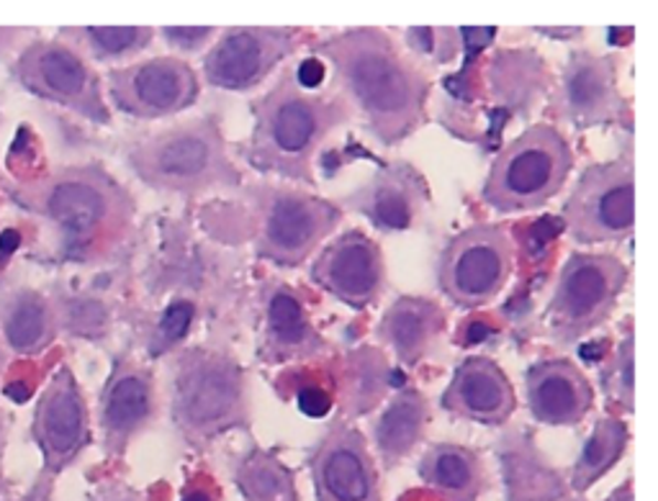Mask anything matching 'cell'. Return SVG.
<instances>
[{
	"label": "cell",
	"instance_id": "cell-1",
	"mask_svg": "<svg viewBox=\"0 0 658 501\" xmlns=\"http://www.w3.org/2000/svg\"><path fill=\"white\" fill-rule=\"evenodd\" d=\"M316 52L330 62L332 88L386 150L399 146L428 119L430 77L384 29H345L324 39Z\"/></svg>",
	"mask_w": 658,
	"mask_h": 501
},
{
	"label": "cell",
	"instance_id": "cell-2",
	"mask_svg": "<svg viewBox=\"0 0 658 501\" xmlns=\"http://www.w3.org/2000/svg\"><path fill=\"white\" fill-rule=\"evenodd\" d=\"M252 134L242 144L247 165L312 188V162L324 139L353 119L337 92L301 88L293 69H285L266 96L252 100Z\"/></svg>",
	"mask_w": 658,
	"mask_h": 501
},
{
	"label": "cell",
	"instance_id": "cell-3",
	"mask_svg": "<svg viewBox=\"0 0 658 501\" xmlns=\"http://www.w3.org/2000/svg\"><path fill=\"white\" fill-rule=\"evenodd\" d=\"M173 422L193 445L212 443L231 429H250V375L227 352L191 347L175 366Z\"/></svg>",
	"mask_w": 658,
	"mask_h": 501
},
{
	"label": "cell",
	"instance_id": "cell-4",
	"mask_svg": "<svg viewBox=\"0 0 658 501\" xmlns=\"http://www.w3.org/2000/svg\"><path fill=\"white\" fill-rule=\"evenodd\" d=\"M131 160L150 188L170 196L193 198L214 188L242 185V173L229 157L216 116H198L160 131Z\"/></svg>",
	"mask_w": 658,
	"mask_h": 501
},
{
	"label": "cell",
	"instance_id": "cell-5",
	"mask_svg": "<svg viewBox=\"0 0 658 501\" xmlns=\"http://www.w3.org/2000/svg\"><path fill=\"white\" fill-rule=\"evenodd\" d=\"M574 152L551 123L528 127L497 154L482 198L497 214H525L546 206L569 181Z\"/></svg>",
	"mask_w": 658,
	"mask_h": 501
},
{
	"label": "cell",
	"instance_id": "cell-6",
	"mask_svg": "<svg viewBox=\"0 0 658 501\" xmlns=\"http://www.w3.org/2000/svg\"><path fill=\"white\" fill-rule=\"evenodd\" d=\"M247 196L258 219L255 254L278 268L304 265L343 221V208L335 200L285 185L255 183Z\"/></svg>",
	"mask_w": 658,
	"mask_h": 501
},
{
	"label": "cell",
	"instance_id": "cell-7",
	"mask_svg": "<svg viewBox=\"0 0 658 501\" xmlns=\"http://www.w3.org/2000/svg\"><path fill=\"white\" fill-rule=\"evenodd\" d=\"M628 285V265L615 254L574 252L561 268L546 322L551 339L571 347L613 316Z\"/></svg>",
	"mask_w": 658,
	"mask_h": 501
},
{
	"label": "cell",
	"instance_id": "cell-8",
	"mask_svg": "<svg viewBox=\"0 0 658 501\" xmlns=\"http://www.w3.org/2000/svg\"><path fill=\"white\" fill-rule=\"evenodd\" d=\"M563 227L576 244L623 242L636 227V167L630 152L615 162L586 167L567 204Z\"/></svg>",
	"mask_w": 658,
	"mask_h": 501
},
{
	"label": "cell",
	"instance_id": "cell-9",
	"mask_svg": "<svg viewBox=\"0 0 658 501\" xmlns=\"http://www.w3.org/2000/svg\"><path fill=\"white\" fill-rule=\"evenodd\" d=\"M515 268V242L501 224H476L455 235L440 254L438 283L459 308L492 304Z\"/></svg>",
	"mask_w": 658,
	"mask_h": 501
},
{
	"label": "cell",
	"instance_id": "cell-10",
	"mask_svg": "<svg viewBox=\"0 0 658 501\" xmlns=\"http://www.w3.org/2000/svg\"><path fill=\"white\" fill-rule=\"evenodd\" d=\"M301 29L235 26L224 29L201 62L208 88L250 92L260 88L299 46Z\"/></svg>",
	"mask_w": 658,
	"mask_h": 501
},
{
	"label": "cell",
	"instance_id": "cell-11",
	"mask_svg": "<svg viewBox=\"0 0 658 501\" xmlns=\"http://www.w3.org/2000/svg\"><path fill=\"white\" fill-rule=\"evenodd\" d=\"M553 116L579 131L630 123V104L621 96L615 54L571 52L553 92Z\"/></svg>",
	"mask_w": 658,
	"mask_h": 501
},
{
	"label": "cell",
	"instance_id": "cell-12",
	"mask_svg": "<svg viewBox=\"0 0 658 501\" xmlns=\"http://www.w3.org/2000/svg\"><path fill=\"white\" fill-rule=\"evenodd\" d=\"M309 275L339 304L363 312L381 298L386 281L384 252L366 231L347 229L324 244Z\"/></svg>",
	"mask_w": 658,
	"mask_h": 501
},
{
	"label": "cell",
	"instance_id": "cell-13",
	"mask_svg": "<svg viewBox=\"0 0 658 501\" xmlns=\"http://www.w3.org/2000/svg\"><path fill=\"white\" fill-rule=\"evenodd\" d=\"M114 96L131 116L165 119L196 106L201 80L183 57H154L114 75Z\"/></svg>",
	"mask_w": 658,
	"mask_h": 501
},
{
	"label": "cell",
	"instance_id": "cell-14",
	"mask_svg": "<svg viewBox=\"0 0 658 501\" xmlns=\"http://www.w3.org/2000/svg\"><path fill=\"white\" fill-rule=\"evenodd\" d=\"M428 200L430 188L420 170L409 162H391L360 188L347 193L343 206L366 216L384 235H401L420 224Z\"/></svg>",
	"mask_w": 658,
	"mask_h": 501
},
{
	"label": "cell",
	"instance_id": "cell-15",
	"mask_svg": "<svg viewBox=\"0 0 658 501\" xmlns=\"http://www.w3.org/2000/svg\"><path fill=\"white\" fill-rule=\"evenodd\" d=\"M314 481L322 501H378V478L366 437L337 420L316 445Z\"/></svg>",
	"mask_w": 658,
	"mask_h": 501
},
{
	"label": "cell",
	"instance_id": "cell-16",
	"mask_svg": "<svg viewBox=\"0 0 658 501\" xmlns=\"http://www.w3.org/2000/svg\"><path fill=\"white\" fill-rule=\"evenodd\" d=\"M327 352L330 342L312 324L304 296L281 281L268 283L266 296H262L260 362L283 366V362L314 360Z\"/></svg>",
	"mask_w": 658,
	"mask_h": 501
},
{
	"label": "cell",
	"instance_id": "cell-17",
	"mask_svg": "<svg viewBox=\"0 0 658 501\" xmlns=\"http://www.w3.org/2000/svg\"><path fill=\"white\" fill-rule=\"evenodd\" d=\"M530 416L546 427H576L594 406L592 381L569 358L540 360L525 373Z\"/></svg>",
	"mask_w": 658,
	"mask_h": 501
},
{
	"label": "cell",
	"instance_id": "cell-18",
	"mask_svg": "<svg viewBox=\"0 0 658 501\" xmlns=\"http://www.w3.org/2000/svg\"><path fill=\"white\" fill-rule=\"evenodd\" d=\"M440 404L459 420L484 424V427H501L517 412V393L497 362L484 355H474L455 368Z\"/></svg>",
	"mask_w": 658,
	"mask_h": 501
},
{
	"label": "cell",
	"instance_id": "cell-19",
	"mask_svg": "<svg viewBox=\"0 0 658 501\" xmlns=\"http://www.w3.org/2000/svg\"><path fill=\"white\" fill-rule=\"evenodd\" d=\"M447 316L438 301L424 296H401L386 308L376 327L381 345L391 347L401 366L414 368L428 358L443 337Z\"/></svg>",
	"mask_w": 658,
	"mask_h": 501
},
{
	"label": "cell",
	"instance_id": "cell-20",
	"mask_svg": "<svg viewBox=\"0 0 658 501\" xmlns=\"http://www.w3.org/2000/svg\"><path fill=\"white\" fill-rule=\"evenodd\" d=\"M50 216L67 231L69 239L88 244L93 235L111 219V214H121V193L108 190L106 185L93 181H62L50 193Z\"/></svg>",
	"mask_w": 658,
	"mask_h": 501
},
{
	"label": "cell",
	"instance_id": "cell-21",
	"mask_svg": "<svg viewBox=\"0 0 658 501\" xmlns=\"http://www.w3.org/2000/svg\"><path fill=\"white\" fill-rule=\"evenodd\" d=\"M432 416L430 401L417 389H399L376 420L374 443L386 466H397L417 445Z\"/></svg>",
	"mask_w": 658,
	"mask_h": 501
},
{
	"label": "cell",
	"instance_id": "cell-22",
	"mask_svg": "<svg viewBox=\"0 0 658 501\" xmlns=\"http://www.w3.org/2000/svg\"><path fill=\"white\" fill-rule=\"evenodd\" d=\"M391 378H397V370H393L381 347L366 345L347 355L343 375L335 383L345 416L355 420V416L374 412L386 399V393L391 391Z\"/></svg>",
	"mask_w": 658,
	"mask_h": 501
},
{
	"label": "cell",
	"instance_id": "cell-23",
	"mask_svg": "<svg viewBox=\"0 0 658 501\" xmlns=\"http://www.w3.org/2000/svg\"><path fill=\"white\" fill-rule=\"evenodd\" d=\"M501 468L513 501H548L561 493L559 473L540 460L528 432H509L501 437Z\"/></svg>",
	"mask_w": 658,
	"mask_h": 501
},
{
	"label": "cell",
	"instance_id": "cell-24",
	"mask_svg": "<svg viewBox=\"0 0 658 501\" xmlns=\"http://www.w3.org/2000/svg\"><path fill=\"white\" fill-rule=\"evenodd\" d=\"M420 476L453 501H474L484 486L482 455L471 447L438 443L420 462Z\"/></svg>",
	"mask_w": 658,
	"mask_h": 501
},
{
	"label": "cell",
	"instance_id": "cell-25",
	"mask_svg": "<svg viewBox=\"0 0 658 501\" xmlns=\"http://www.w3.org/2000/svg\"><path fill=\"white\" fill-rule=\"evenodd\" d=\"M154 383L142 368H127L108 385L104 401V422L114 437L127 439L152 422Z\"/></svg>",
	"mask_w": 658,
	"mask_h": 501
},
{
	"label": "cell",
	"instance_id": "cell-26",
	"mask_svg": "<svg viewBox=\"0 0 658 501\" xmlns=\"http://www.w3.org/2000/svg\"><path fill=\"white\" fill-rule=\"evenodd\" d=\"M492 96L515 111H530L532 100L546 88V65L530 50H505L492 59Z\"/></svg>",
	"mask_w": 658,
	"mask_h": 501
},
{
	"label": "cell",
	"instance_id": "cell-27",
	"mask_svg": "<svg viewBox=\"0 0 658 501\" xmlns=\"http://www.w3.org/2000/svg\"><path fill=\"white\" fill-rule=\"evenodd\" d=\"M630 443L628 424L621 416H605L594 424L592 435L586 437V443L579 453L574 466V489L584 491L590 486L607 473L617 460L623 458L625 447Z\"/></svg>",
	"mask_w": 658,
	"mask_h": 501
},
{
	"label": "cell",
	"instance_id": "cell-28",
	"mask_svg": "<svg viewBox=\"0 0 658 501\" xmlns=\"http://www.w3.org/2000/svg\"><path fill=\"white\" fill-rule=\"evenodd\" d=\"M237 483L247 501H296L293 473L273 453L255 450L239 462Z\"/></svg>",
	"mask_w": 658,
	"mask_h": 501
},
{
	"label": "cell",
	"instance_id": "cell-29",
	"mask_svg": "<svg viewBox=\"0 0 658 501\" xmlns=\"http://www.w3.org/2000/svg\"><path fill=\"white\" fill-rule=\"evenodd\" d=\"M44 437L54 453L67 455L85 439V409L73 385H62L44 404Z\"/></svg>",
	"mask_w": 658,
	"mask_h": 501
},
{
	"label": "cell",
	"instance_id": "cell-30",
	"mask_svg": "<svg viewBox=\"0 0 658 501\" xmlns=\"http://www.w3.org/2000/svg\"><path fill=\"white\" fill-rule=\"evenodd\" d=\"M636 337H633V322H625V337L617 342L605 366L600 368V385L605 396L625 414L636 412Z\"/></svg>",
	"mask_w": 658,
	"mask_h": 501
},
{
	"label": "cell",
	"instance_id": "cell-31",
	"mask_svg": "<svg viewBox=\"0 0 658 501\" xmlns=\"http://www.w3.org/2000/svg\"><path fill=\"white\" fill-rule=\"evenodd\" d=\"M39 75L46 88L67 100H83V104H96L90 92V73L83 65L77 54L52 46L39 59Z\"/></svg>",
	"mask_w": 658,
	"mask_h": 501
},
{
	"label": "cell",
	"instance_id": "cell-32",
	"mask_svg": "<svg viewBox=\"0 0 658 501\" xmlns=\"http://www.w3.org/2000/svg\"><path fill=\"white\" fill-rule=\"evenodd\" d=\"M93 50L104 57H123V54H134L137 50H144L152 42V29L142 26H96L85 29Z\"/></svg>",
	"mask_w": 658,
	"mask_h": 501
},
{
	"label": "cell",
	"instance_id": "cell-33",
	"mask_svg": "<svg viewBox=\"0 0 658 501\" xmlns=\"http://www.w3.org/2000/svg\"><path fill=\"white\" fill-rule=\"evenodd\" d=\"M407 44L420 57H428L435 65L453 62L461 54V29H407Z\"/></svg>",
	"mask_w": 658,
	"mask_h": 501
},
{
	"label": "cell",
	"instance_id": "cell-34",
	"mask_svg": "<svg viewBox=\"0 0 658 501\" xmlns=\"http://www.w3.org/2000/svg\"><path fill=\"white\" fill-rule=\"evenodd\" d=\"M44 329H46V312L36 298H23L21 304L13 308L11 319L6 324L8 342L19 347V350L34 347L39 339L44 337Z\"/></svg>",
	"mask_w": 658,
	"mask_h": 501
},
{
	"label": "cell",
	"instance_id": "cell-35",
	"mask_svg": "<svg viewBox=\"0 0 658 501\" xmlns=\"http://www.w3.org/2000/svg\"><path fill=\"white\" fill-rule=\"evenodd\" d=\"M301 381L296 385V404L306 416H314V420H322V416L330 414V409L335 406V383H327L332 378H320L316 373H296Z\"/></svg>",
	"mask_w": 658,
	"mask_h": 501
},
{
	"label": "cell",
	"instance_id": "cell-36",
	"mask_svg": "<svg viewBox=\"0 0 658 501\" xmlns=\"http://www.w3.org/2000/svg\"><path fill=\"white\" fill-rule=\"evenodd\" d=\"M162 39L181 54H198L208 50L219 36V29L214 26H168L160 29Z\"/></svg>",
	"mask_w": 658,
	"mask_h": 501
},
{
	"label": "cell",
	"instance_id": "cell-37",
	"mask_svg": "<svg viewBox=\"0 0 658 501\" xmlns=\"http://www.w3.org/2000/svg\"><path fill=\"white\" fill-rule=\"evenodd\" d=\"M191 316H193L191 304H183V301L170 304V308L165 312V316H162V324H160V335H162V342H165V347L181 342V337L191 327Z\"/></svg>",
	"mask_w": 658,
	"mask_h": 501
},
{
	"label": "cell",
	"instance_id": "cell-38",
	"mask_svg": "<svg viewBox=\"0 0 658 501\" xmlns=\"http://www.w3.org/2000/svg\"><path fill=\"white\" fill-rule=\"evenodd\" d=\"M21 237L19 231H3V237H0V252H13L15 247H19Z\"/></svg>",
	"mask_w": 658,
	"mask_h": 501
},
{
	"label": "cell",
	"instance_id": "cell-39",
	"mask_svg": "<svg viewBox=\"0 0 658 501\" xmlns=\"http://www.w3.org/2000/svg\"><path fill=\"white\" fill-rule=\"evenodd\" d=\"M399 501H440V499H435V497H430V493L414 491V493H407V497H401Z\"/></svg>",
	"mask_w": 658,
	"mask_h": 501
},
{
	"label": "cell",
	"instance_id": "cell-40",
	"mask_svg": "<svg viewBox=\"0 0 658 501\" xmlns=\"http://www.w3.org/2000/svg\"><path fill=\"white\" fill-rule=\"evenodd\" d=\"M6 393L15 401H26V389H21V385H11V389H6Z\"/></svg>",
	"mask_w": 658,
	"mask_h": 501
},
{
	"label": "cell",
	"instance_id": "cell-41",
	"mask_svg": "<svg viewBox=\"0 0 658 501\" xmlns=\"http://www.w3.org/2000/svg\"><path fill=\"white\" fill-rule=\"evenodd\" d=\"M183 501H212V499H208L206 491H191Z\"/></svg>",
	"mask_w": 658,
	"mask_h": 501
}]
</instances>
